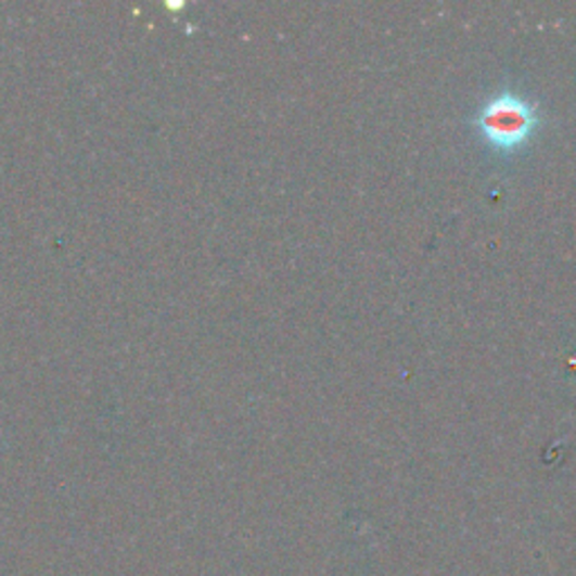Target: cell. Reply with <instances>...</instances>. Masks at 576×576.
<instances>
[{"instance_id": "6da1fadb", "label": "cell", "mask_w": 576, "mask_h": 576, "mask_svg": "<svg viewBox=\"0 0 576 576\" xmlns=\"http://www.w3.org/2000/svg\"><path fill=\"white\" fill-rule=\"evenodd\" d=\"M479 133L496 149L509 151L525 144L538 129L540 115L532 102L513 93H500L484 104L475 117Z\"/></svg>"}]
</instances>
